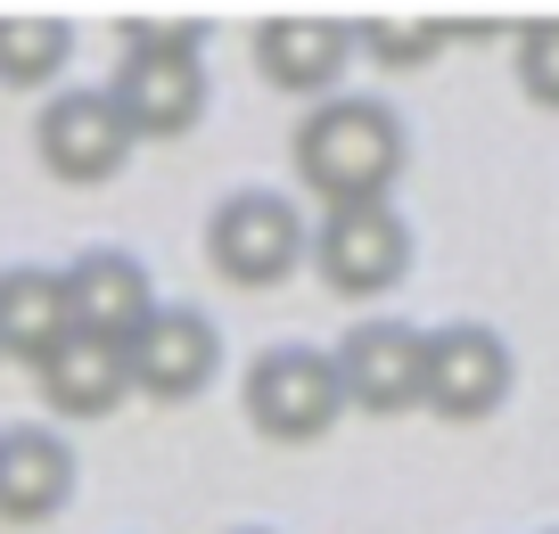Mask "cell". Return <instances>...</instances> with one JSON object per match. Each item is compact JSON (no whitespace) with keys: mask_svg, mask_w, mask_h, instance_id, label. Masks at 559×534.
I'll list each match as a JSON object with an SVG mask.
<instances>
[{"mask_svg":"<svg viewBox=\"0 0 559 534\" xmlns=\"http://www.w3.org/2000/svg\"><path fill=\"white\" fill-rule=\"evenodd\" d=\"M67 58H74V25H67V17H41V9H0V83H9V91L50 83Z\"/></svg>","mask_w":559,"mask_h":534,"instance_id":"9a60e30c","label":"cell"},{"mask_svg":"<svg viewBox=\"0 0 559 534\" xmlns=\"http://www.w3.org/2000/svg\"><path fill=\"white\" fill-rule=\"evenodd\" d=\"M444 34L453 25L444 17H354V50L362 58H379V67H428V58L444 50Z\"/></svg>","mask_w":559,"mask_h":534,"instance_id":"2e32d148","label":"cell"},{"mask_svg":"<svg viewBox=\"0 0 559 534\" xmlns=\"http://www.w3.org/2000/svg\"><path fill=\"white\" fill-rule=\"evenodd\" d=\"M74 501V444L58 428H0V518L41 526Z\"/></svg>","mask_w":559,"mask_h":534,"instance_id":"7c38bea8","label":"cell"},{"mask_svg":"<svg viewBox=\"0 0 559 534\" xmlns=\"http://www.w3.org/2000/svg\"><path fill=\"white\" fill-rule=\"evenodd\" d=\"M305 247H313V230L288 190H230L206 223V263L230 288H280L305 263Z\"/></svg>","mask_w":559,"mask_h":534,"instance_id":"3957f363","label":"cell"},{"mask_svg":"<svg viewBox=\"0 0 559 534\" xmlns=\"http://www.w3.org/2000/svg\"><path fill=\"white\" fill-rule=\"evenodd\" d=\"M288 156H297V181L321 206H386V190L412 165V132H403V116L386 99L330 91V99L305 107Z\"/></svg>","mask_w":559,"mask_h":534,"instance_id":"6da1fadb","label":"cell"},{"mask_svg":"<svg viewBox=\"0 0 559 534\" xmlns=\"http://www.w3.org/2000/svg\"><path fill=\"white\" fill-rule=\"evenodd\" d=\"M230 534H272V526H230Z\"/></svg>","mask_w":559,"mask_h":534,"instance_id":"d6986e66","label":"cell"},{"mask_svg":"<svg viewBox=\"0 0 559 534\" xmlns=\"http://www.w3.org/2000/svg\"><path fill=\"white\" fill-rule=\"evenodd\" d=\"M510 345L502 329L486 321H444L428 329V379H419V403L437 419H493L510 403Z\"/></svg>","mask_w":559,"mask_h":534,"instance_id":"ba28073f","label":"cell"},{"mask_svg":"<svg viewBox=\"0 0 559 534\" xmlns=\"http://www.w3.org/2000/svg\"><path fill=\"white\" fill-rule=\"evenodd\" d=\"M107 99L132 123V140H181L206 116V58H123Z\"/></svg>","mask_w":559,"mask_h":534,"instance_id":"8fae6325","label":"cell"},{"mask_svg":"<svg viewBox=\"0 0 559 534\" xmlns=\"http://www.w3.org/2000/svg\"><path fill=\"white\" fill-rule=\"evenodd\" d=\"M123 370H132V395L190 403V395H206L214 370H223V329L198 305H157L140 321V337L123 345Z\"/></svg>","mask_w":559,"mask_h":534,"instance_id":"8992f818","label":"cell"},{"mask_svg":"<svg viewBox=\"0 0 559 534\" xmlns=\"http://www.w3.org/2000/svg\"><path fill=\"white\" fill-rule=\"evenodd\" d=\"M551 534H559V526H551Z\"/></svg>","mask_w":559,"mask_h":534,"instance_id":"ffe728a7","label":"cell"},{"mask_svg":"<svg viewBox=\"0 0 559 534\" xmlns=\"http://www.w3.org/2000/svg\"><path fill=\"white\" fill-rule=\"evenodd\" d=\"M58 337H67V272H50V263H9V272H0V354L41 363Z\"/></svg>","mask_w":559,"mask_h":534,"instance_id":"5bb4252c","label":"cell"},{"mask_svg":"<svg viewBox=\"0 0 559 534\" xmlns=\"http://www.w3.org/2000/svg\"><path fill=\"white\" fill-rule=\"evenodd\" d=\"M148 312H157V280H148V263L132 247H83L67 263V329L132 345Z\"/></svg>","mask_w":559,"mask_h":534,"instance_id":"9c48e42d","label":"cell"},{"mask_svg":"<svg viewBox=\"0 0 559 534\" xmlns=\"http://www.w3.org/2000/svg\"><path fill=\"white\" fill-rule=\"evenodd\" d=\"M313 272L330 296H379L412 272V223L395 206H330L313 223Z\"/></svg>","mask_w":559,"mask_h":534,"instance_id":"277c9868","label":"cell"},{"mask_svg":"<svg viewBox=\"0 0 559 534\" xmlns=\"http://www.w3.org/2000/svg\"><path fill=\"white\" fill-rule=\"evenodd\" d=\"M330 363H337V387H346L354 412L395 419V412L419 403V379H428V329L379 312V321H354L346 337H337Z\"/></svg>","mask_w":559,"mask_h":534,"instance_id":"52a82bcc","label":"cell"},{"mask_svg":"<svg viewBox=\"0 0 559 534\" xmlns=\"http://www.w3.org/2000/svg\"><path fill=\"white\" fill-rule=\"evenodd\" d=\"M519 91L535 107H559V17L519 25Z\"/></svg>","mask_w":559,"mask_h":534,"instance_id":"e0dca14e","label":"cell"},{"mask_svg":"<svg viewBox=\"0 0 559 534\" xmlns=\"http://www.w3.org/2000/svg\"><path fill=\"white\" fill-rule=\"evenodd\" d=\"M123 58H206V17H123Z\"/></svg>","mask_w":559,"mask_h":534,"instance_id":"ac0fdd59","label":"cell"},{"mask_svg":"<svg viewBox=\"0 0 559 534\" xmlns=\"http://www.w3.org/2000/svg\"><path fill=\"white\" fill-rule=\"evenodd\" d=\"M239 412L272 444H321L337 428V412H346V387H337V363L321 345H263L247 363Z\"/></svg>","mask_w":559,"mask_h":534,"instance_id":"7a4b0ae2","label":"cell"},{"mask_svg":"<svg viewBox=\"0 0 559 534\" xmlns=\"http://www.w3.org/2000/svg\"><path fill=\"white\" fill-rule=\"evenodd\" d=\"M34 149L41 165L58 173V181H74V190H91V181H116L123 165H132V123L116 116V99H107V83H83V91H50V107L34 116Z\"/></svg>","mask_w":559,"mask_h":534,"instance_id":"5b68a950","label":"cell"},{"mask_svg":"<svg viewBox=\"0 0 559 534\" xmlns=\"http://www.w3.org/2000/svg\"><path fill=\"white\" fill-rule=\"evenodd\" d=\"M346 58H354V17L280 9V17L255 25V67H263V83H272V91H297V99H313V91H337Z\"/></svg>","mask_w":559,"mask_h":534,"instance_id":"30bf717a","label":"cell"},{"mask_svg":"<svg viewBox=\"0 0 559 534\" xmlns=\"http://www.w3.org/2000/svg\"><path fill=\"white\" fill-rule=\"evenodd\" d=\"M34 387L50 395V412H67V419H99V412H116V403L132 395V370H123V345L67 329V337H58L50 354L34 363Z\"/></svg>","mask_w":559,"mask_h":534,"instance_id":"4fadbf2b","label":"cell"}]
</instances>
